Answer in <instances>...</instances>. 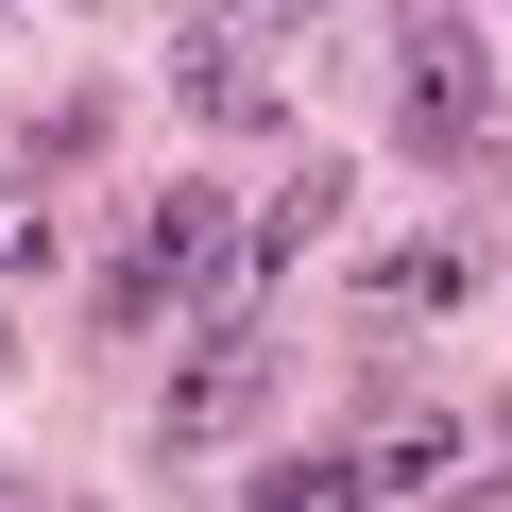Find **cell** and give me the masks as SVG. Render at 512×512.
Returning a JSON list of instances; mask_svg holds the SVG:
<instances>
[{
  "instance_id": "5b68a950",
  "label": "cell",
  "mask_w": 512,
  "mask_h": 512,
  "mask_svg": "<svg viewBox=\"0 0 512 512\" xmlns=\"http://www.w3.org/2000/svg\"><path fill=\"white\" fill-rule=\"evenodd\" d=\"M444 461H461V427H444V410H410V427H376V444H359V478H376V495H444Z\"/></svg>"
},
{
  "instance_id": "8992f818",
  "label": "cell",
  "mask_w": 512,
  "mask_h": 512,
  "mask_svg": "<svg viewBox=\"0 0 512 512\" xmlns=\"http://www.w3.org/2000/svg\"><path fill=\"white\" fill-rule=\"evenodd\" d=\"M52 256H69V205H52L35 171H18V188H0V291H35Z\"/></svg>"
},
{
  "instance_id": "6da1fadb",
  "label": "cell",
  "mask_w": 512,
  "mask_h": 512,
  "mask_svg": "<svg viewBox=\"0 0 512 512\" xmlns=\"http://www.w3.org/2000/svg\"><path fill=\"white\" fill-rule=\"evenodd\" d=\"M222 291H239V239H222V188H154L137 205V239L86 274V325H222Z\"/></svg>"
},
{
  "instance_id": "7a4b0ae2",
  "label": "cell",
  "mask_w": 512,
  "mask_h": 512,
  "mask_svg": "<svg viewBox=\"0 0 512 512\" xmlns=\"http://www.w3.org/2000/svg\"><path fill=\"white\" fill-rule=\"evenodd\" d=\"M393 137L410 154H495V35L478 18H410L393 35Z\"/></svg>"
},
{
  "instance_id": "52a82bcc",
  "label": "cell",
  "mask_w": 512,
  "mask_h": 512,
  "mask_svg": "<svg viewBox=\"0 0 512 512\" xmlns=\"http://www.w3.org/2000/svg\"><path fill=\"white\" fill-rule=\"evenodd\" d=\"M256 512H376V478H359V444H342V461H274Z\"/></svg>"
},
{
  "instance_id": "277c9868",
  "label": "cell",
  "mask_w": 512,
  "mask_h": 512,
  "mask_svg": "<svg viewBox=\"0 0 512 512\" xmlns=\"http://www.w3.org/2000/svg\"><path fill=\"white\" fill-rule=\"evenodd\" d=\"M256 393H274V359H256V342H239V325H205V359H188V376H171V410H154V427H171V444H222V427H239V410H256Z\"/></svg>"
},
{
  "instance_id": "3957f363",
  "label": "cell",
  "mask_w": 512,
  "mask_h": 512,
  "mask_svg": "<svg viewBox=\"0 0 512 512\" xmlns=\"http://www.w3.org/2000/svg\"><path fill=\"white\" fill-rule=\"evenodd\" d=\"M461 291H478V239H393L359 274V325H444Z\"/></svg>"
}]
</instances>
